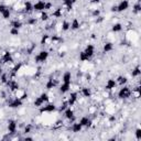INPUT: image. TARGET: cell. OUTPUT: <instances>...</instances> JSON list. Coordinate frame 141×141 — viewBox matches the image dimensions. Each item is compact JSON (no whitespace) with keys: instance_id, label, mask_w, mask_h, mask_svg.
I'll list each match as a JSON object with an SVG mask.
<instances>
[{"instance_id":"6da1fadb","label":"cell","mask_w":141,"mask_h":141,"mask_svg":"<svg viewBox=\"0 0 141 141\" xmlns=\"http://www.w3.org/2000/svg\"><path fill=\"white\" fill-rule=\"evenodd\" d=\"M131 95H132V90L128 86H122L118 92V97L120 99H128V98H130Z\"/></svg>"},{"instance_id":"7a4b0ae2","label":"cell","mask_w":141,"mask_h":141,"mask_svg":"<svg viewBox=\"0 0 141 141\" xmlns=\"http://www.w3.org/2000/svg\"><path fill=\"white\" fill-rule=\"evenodd\" d=\"M49 55H50V53H49V51H46V50L40 51L38 53V55H35V57H34L35 63H44V62L49 59Z\"/></svg>"},{"instance_id":"3957f363","label":"cell","mask_w":141,"mask_h":141,"mask_svg":"<svg viewBox=\"0 0 141 141\" xmlns=\"http://www.w3.org/2000/svg\"><path fill=\"white\" fill-rule=\"evenodd\" d=\"M40 111L41 113H53V111L56 110V106L53 103H48L45 106L40 107Z\"/></svg>"},{"instance_id":"277c9868","label":"cell","mask_w":141,"mask_h":141,"mask_svg":"<svg viewBox=\"0 0 141 141\" xmlns=\"http://www.w3.org/2000/svg\"><path fill=\"white\" fill-rule=\"evenodd\" d=\"M8 106H9V108H20L21 106H23V100L17 97L14 99H12V100L8 104Z\"/></svg>"},{"instance_id":"5b68a950","label":"cell","mask_w":141,"mask_h":141,"mask_svg":"<svg viewBox=\"0 0 141 141\" xmlns=\"http://www.w3.org/2000/svg\"><path fill=\"white\" fill-rule=\"evenodd\" d=\"M33 11H36V12L45 11V1H43V0L36 1L34 5H33Z\"/></svg>"},{"instance_id":"8992f818","label":"cell","mask_w":141,"mask_h":141,"mask_svg":"<svg viewBox=\"0 0 141 141\" xmlns=\"http://www.w3.org/2000/svg\"><path fill=\"white\" fill-rule=\"evenodd\" d=\"M17 128H18V125H17L15 120H8V131H9L10 135H14L17 132Z\"/></svg>"},{"instance_id":"52a82bcc","label":"cell","mask_w":141,"mask_h":141,"mask_svg":"<svg viewBox=\"0 0 141 141\" xmlns=\"http://www.w3.org/2000/svg\"><path fill=\"white\" fill-rule=\"evenodd\" d=\"M130 6V3L128 0H121L118 5H117V12H123V11H126L128 8H129Z\"/></svg>"},{"instance_id":"ba28073f","label":"cell","mask_w":141,"mask_h":141,"mask_svg":"<svg viewBox=\"0 0 141 141\" xmlns=\"http://www.w3.org/2000/svg\"><path fill=\"white\" fill-rule=\"evenodd\" d=\"M81 123V125L83 126V128H89V127H92V119H90L89 117H87V116H84V117H82L80 119V121H78Z\"/></svg>"},{"instance_id":"9c48e42d","label":"cell","mask_w":141,"mask_h":141,"mask_svg":"<svg viewBox=\"0 0 141 141\" xmlns=\"http://www.w3.org/2000/svg\"><path fill=\"white\" fill-rule=\"evenodd\" d=\"M64 116L66 119H68L69 121H74L75 120V116H74V110L72 108L67 107L65 110H64Z\"/></svg>"},{"instance_id":"30bf717a","label":"cell","mask_w":141,"mask_h":141,"mask_svg":"<svg viewBox=\"0 0 141 141\" xmlns=\"http://www.w3.org/2000/svg\"><path fill=\"white\" fill-rule=\"evenodd\" d=\"M7 85L10 88V90H12V92H17V90L20 88L19 83L17 81H14V80H9V81H8V83H7Z\"/></svg>"},{"instance_id":"8fae6325","label":"cell","mask_w":141,"mask_h":141,"mask_svg":"<svg viewBox=\"0 0 141 141\" xmlns=\"http://www.w3.org/2000/svg\"><path fill=\"white\" fill-rule=\"evenodd\" d=\"M1 61L2 63H12L13 62V56L10 52H5L3 55L1 56Z\"/></svg>"},{"instance_id":"7c38bea8","label":"cell","mask_w":141,"mask_h":141,"mask_svg":"<svg viewBox=\"0 0 141 141\" xmlns=\"http://www.w3.org/2000/svg\"><path fill=\"white\" fill-rule=\"evenodd\" d=\"M77 98H78V93H76V92L71 93L69 98H68V100H67V105L68 106H73L74 104L77 101Z\"/></svg>"},{"instance_id":"4fadbf2b","label":"cell","mask_w":141,"mask_h":141,"mask_svg":"<svg viewBox=\"0 0 141 141\" xmlns=\"http://www.w3.org/2000/svg\"><path fill=\"white\" fill-rule=\"evenodd\" d=\"M84 52L86 53L87 55H88L89 57H93L94 54H95V46L93 44H88V45H86V48L84 50Z\"/></svg>"},{"instance_id":"5bb4252c","label":"cell","mask_w":141,"mask_h":141,"mask_svg":"<svg viewBox=\"0 0 141 141\" xmlns=\"http://www.w3.org/2000/svg\"><path fill=\"white\" fill-rule=\"evenodd\" d=\"M116 86H117V83H116L115 80H113V78H110V80H108L106 82V85H105V88L107 90H111L116 88Z\"/></svg>"},{"instance_id":"9a60e30c","label":"cell","mask_w":141,"mask_h":141,"mask_svg":"<svg viewBox=\"0 0 141 141\" xmlns=\"http://www.w3.org/2000/svg\"><path fill=\"white\" fill-rule=\"evenodd\" d=\"M59 89L61 94H66L71 89V83H62V85L60 86Z\"/></svg>"},{"instance_id":"2e32d148","label":"cell","mask_w":141,"mask_h":141,"mask_svg":"<svg viewBox=\"0 0 141 141\" xmlns=\"http://www.w3.org/2000/svg\"><path fill=\"white\" fill-rule=\"evenodd\" d=\"M71 129H72V131L74 134H78V132H81L83 130V126L80 122H74L72 125V127H71Z\"/></svg>"},{"instance_id":"e0dca14e","label":"cell","mask_w":141,"mask_h":141,"mask_svg":"<svg viewBox=\"0 0 141 141\" xmlns=\"http://www.w3.org/2000/svg\"><path fill=\"white\" fill-rule=\"evenodd\" d=\"M80 27H81V23H80V21H78V19L74 18V19L72 20V22H71V30L76 31V30H78V29H80Z\"/></svg>"},{"instance_id":"ac0fdd59","label":"cell","mask_w":141,"mask_h":141,"mask_svg":"<svg viewBox=\"0 0 141 141\" xmlns=\"http://www.w3.org/2000/svg\"><path fill=\"white\" fill-rule=\"evenodd\" d=\"M81 93H82L83 96L86 97V98L92 97V90H90V88H88V87H83L81 89Z\"/></svg>"},{"instance_id":"d6986e66","label":"cell","mask_w":141,"mask_h":141,"mask_svg":"<svg viewBox=\"0 0 141 141\" xmlns=\"http://www.w3.org/2000/svg\"><path fill=\"white\" fill-rule=\"evenodd\" d=\"M114 50V44L111 43V42H107L104 44V46H103V51L104 53H108V52H111Z\"/></svg>"},{"instance_id":"ffe728a7","label":"cell","mask_w":141,"mask_h":141,"mask_svg":"<svg viewBox=\"0 0 141 141\" xmlns=\"http://www.w3.org/2000/svg\"><path fill=\"white\" fill-rule=\"evenodd\" d=\"M116 83H117V85H120V86H123L126 85L128 83V78L126 76H118L117 80H115Z\"/></svg>"},{"instance_id":"44dd1931","label":"cell","mask_w":141,"mask_h":141,"mask_svg":"<svg viewBox=\"0 0 141 141\" xmlns=\"http://www.w3.org/2000/svg\"><path fill=\"white\" fill-rule=\"evenodd\" d=\"M62 82H63V83H71V82H72V74H71V72H65L63 74Z\"/></svg>"},{"instance_id":"7402d4cb","label":"cell","mask_w":141,"mask_h":141,"mask_svg":"<svg viewBox=\"0 0 141 141\" xmlns=\"http://www.w3.org/2000/svg\"><path fill=\"white\" fill-rule=\"evenodd\" d=\"M44 104H45V103L43 101V99L41 98L40 96L36 97V98L34 99V101H33V105H34V107H36V108H40V107H42Z\"/></svg>"},{"instance_id":"603a6c76","label":"cell","mask_w":141,"mask_h":141,"mask_svg":"<svg viewBox=\"0 0 141 141\" xmlns=\"http://www.w3.org/2000/svg\"><path fill=\"white\" fill-rule=\"evenodd\" d=\"M141 75V69H140V66L139 65H137L136 67L132 69V72H131V76L132 77H139Z\"/></svg>"},{"instance_id":"cb8c5ba5","label":"cell","mask_w":141,"mask_h":141,"mask_svg":"<svg viewBox=\"0 0 141 141\" xmlns=\"http://www.w3.org/2000/svg\"><path fill=\"white\" fill-rule=\"evenodd\" d=\"M55 86H56V82L54 80H52V78H50V80L46 82V84H45L46 89H52V88H54Z\"/></svg>"},{"instance_id":"d4e9b609","label":"cell","mask_w":141,"mask_h":141,"mask_svg":"<svg viewBox=\"0 0 141 141\" xmlns=\"http://www.w3.org/2000/svg\"><path fill=\"white\" fill-rule=\"evenodd\" d=\"M75 2H76V0H64V6L67 8V10H71V9H73V6Z\"/></svg>"},{"instance_id":"484cf974","label":"cell","mask_w":141,"mask_h":141,"mask_svg":"<svg viewBox=\"0 0 141 141\" xmlns=\"http://www.w3.org/2000/svg\"><path fill=\"white\" fill-rule=\"evenodd\" d=\"M24 11H26L27 13H30V12L33 11V5L30 1H27L24 3Z\"/></svg>"},{"instance_id":"4316f807","label":"cell","mask_w":141,"mask_h":141,"mask_svg":"<svg viewBox=\"0 0 141 141\" xmlns=\"http://www.w3.org/2000/svg\"><path fill=\"white\" fill-rule=\"evenodd\" d=\"M122 30V24L121 23H115L113 27H111V31L117 33V32H120Z\"/></svg>"},{"instance_id":"83f0119b","label":"cell","mask_w":141,"mask_h":141,"mask_svg":"<svg viewBox=\"0 0 141 141\" xmlns=\"http://www.w3.org/2000/svg\"><path fill=\"white\" fill-rule=\"evenodd\" d=\"M23 26V23L20 21V20H14V21H12L11 22V28H15V29H21Z\"/></svg>"},{"instance_id":"f1b7e54d","label":"cell","mask_w":141,"mask_h":141,"mask_svg":"<svg viewBox=\"0 0 141 141\" xmlns=\"http://www.w3.org/2000/svg\"><path fill=\"white\" fill-rule=\"evenodd\" d=\"M78 57H80V61H82V62H87V61H89L90 59H92V57H89L84 51H82L80 53V56H78Z\"/></svg>"},{"instance_id":"f546056e","label":"cell","mask_w":141,"mask_h":141,"mask_svg":"<svg viewBox=\"0 0 141 141\" xmlns=\"http://www.w3.org/2000/svg\"><path fill=\"white\" fill-rule=\"evenodd\" d=\"M62 14H63V9H62V8H57L52 13V15L54 17V18H61Z\"/></svg>"},{"instance_id":"4dcf8cb0","label":"cell","mask_w":141,"mask_h":141,"mask_svg":"<svg viewBox=\"0 0 141 141\" xmlns=\"http://www.w3.org/2000/svg\"><path fill=\"white\" fill-rule=\"evenodd\" d=\"M51 40V38H50V35L49 34H44L43 36H42V39H41V42H40V44L41 45H45V44H48V42Z\"/></svg>"},{"instance_id":"1f68e13d","label":"cell","mask_w":141,"mask_h":141,"mask_svg":"<svg viewBox=\"0 0 141 141\" xmlns=\"http://www.w3.org/2000/svg\"><path fill=\"white\" fill-rule=\"evenodd\" d=\"M140 11H141V5H140V2L135 3L134 8H132V12H134V13H139Z\"/></svg>"},{"instance_id":"d6a6232c","label":"cell","mask_w":141,"mask_h":141,"mask_svg":"<svg viewBox=\"0 0 141 141\" xmlns=\"http://www.w3.org/2000/svg\"><path fill=\"white\" fill-rule=\"evenodd\" d=\"M69 29H71V22L63 21V23H62V31H68Z\"/></svg>"},{"instance_id":"836d02e7","label":"cell","mask_w":141,"mask_h":141,"mask_svg":"<svg viewBox=\"0 0 141 141\" xmlns=\"http://www.w3.org/2000/svg\"><path fill=\"white\" fill-rule=\"evenodd\" d=\"M1 14H2V18H3V19L8 20V19H9L10 17H11V11H10V9H9V8H8V9H6L5 11L2 12Z\"/></svg>"},{"instance_id":"e575fe53","label":"cell","mask_w":141,"mask_h":141,"mask_svg":"<svg viewBox=\"0 0 141 141\" xmlns=\"http://www.w3.org/2000/svg\"><path fill=\"white\" fill-rule=\"evenodd\" d=\"M0 80H1V82L3 83V84H7L8 81H9L8 74H7V73H2V74H1V76H0Z\"/></svg>"},{"instance_id":"d590c367","label":"cell","mask_w":141,"mask_h":141,"mask_svg":"<svg viewBox=\"0 0 141 141\" xmlns=\"http://www.w3.org/2000/svg\"><path fill=\"white\" fill-rule=\"evenodd\" d=\"M41 20L42 21H48L49 20V13L45 11H42V13H41Z\"/></svg>"},{"instance_id":"8d00e7d4","label":"cell","mask_w":141,"mask_h":141,"mask_svg":"<svg viewBox=\"0 0 141 141\" xmlns=\"http://www.w3.org/2000/svg\"><path fill=\"white\" fill-rule=\"evenodd\" d=\"M34 49H35V44L34 43H31L30 46L27 48V54H31V53L34 51Z\"/></svg>"},{"instance_id":"74e56055","label":"cell","mask_w":141,"mask_h":141,"mask_svg":"<svg viewBox=\"0 0 141 141\" xmlns=\"http://www.w3.org/2000/svg\"><path fill=\"white\" fill-rule=\"evenodd\" d=\"M135 136H136L137 140H141V129H140V128H137V129H136Z\"/></svg>"},{"instance_id":"f35d334b","label":"cell","mask_w":141,"mask_h":141,"mask_svg":"<svg viewBox=\"0 0 141 141\" xmlns=\"http://www.w3.org/2000/svg\"><path fill=\"white\" fill-rule=\"evenodd\" d=\"M19 33H20V31H19V29H15V28H11L10 29V34L11 35H19Z\"/></svg>"},{"instance_id":"ab89813d","label":"cell","mask_w":141,"mask_h":141,"mask_svg":"<svg viewBox=\"0 0 141 141\" xmlns=\"http://www.w3.org/2000/svg\"><path fill=\"white\" fill-rule=\"evenodd\" d=\"M40 97L43 99L44 103H49V99H50V98H49V95H48L46 93H42V94L40 95Z\"/></svg>"},{"instance_id":"60d3db41","label":"cell","mask_w":141,"mask_h":141,"mask_svg":"<svg viewBox=\"0 0 141 141\" xmlns=\"http://www.w3.org/2000/svg\"><path fill=\"white\" fill-rule=\"evenodd\" d=\"M92 15L94 17V18H97V17L100 15V10H99V9H95V10H93Z\"/></svg>"},{"instance_id":"b9f144b4","label":"cell","mask_w":141,"mask_h":141,"mask_svg":"<svg viewBox=\"0 0 141 141\" xmlns=\"http://www.w3.org/2000/svg\"><path fill=\"white\" fill-rule=\"evenodd\" d=\"M67 107H68V105H67V101H64V103L61 105V107L59 108V110H60V111H64L66 108H67Z\"/></svg>"},{"instance_id":"7bdbcfd3","label":"cell","mask_w":141,"mask_h":141,"mask_svg":"<svg viewBox=\"0 0 141 141\" xmlns=\"http://www.w3.org/2000/svg\"><path fill=\"white\" fill-rule=\"evenodd\" d=\"M32 130V126L31 125H27L26 128H24V134H30Z\"/></svg>"},{"instance_id":"ee69618b","label":"cell","mask_w":141,"mask_h":141,"mask_svg":"<svg viewBox=\"0 0 141 141\" xmlns=\"http://www.w3.org/2000/svg\"><path fill=\"white\" fill-rule=\"evenodd\" d=\"M20 68H21V64H17L13 67V69H12V72H13V74H15V73H18V71Z\"/></svg>"},{"instance_id":"f6af8a7d","label":"cell","mask_w":141,"mask_h":141,"mask_svg":"<svg viewBox=\"0 0 141 141\" xmlns=\"http://www.w3.org/2000/svg\"><path fill=\"white\" fill-rule=\"evenodd\" d=\"M52 2H50V1H45V10H50L52 8Z\"/></svg>"},{"instance_id":"bcb514c9","label":"cell","mask_w":141,"mask_h":141,"mask_svg":"<svg viewBox=\"0 0 141 141\" xmlns=\"http://www.w3.org/2000/svg\"><path fill=\"white\" fill-rule=\"evenodd\" d=\"M61 126H63V121H62V120H57L56 123H55V126H54V128H59Z\"/></svg>"},{"instance_id":"7dc6e473","label":"cell","mask_w":141,"mask_h":141,"mask_svg":"<svg viewBox=\"0 0 141 141\" xmlns=\"http://www.w3.org/2000/svg\"><path fill=\"white\" fill-rule=\"evenodd\" d=\"M6 9H8V7L6 5H0V13H2Z\"/></svg>"},{"instance_id":"c3c4849f","label":"cell","mask_w":141,"mask_h":141,"mask_svg":"<svg viewBox=\"0 0 141 141\" xmlns=\"http://www.w3.org/2000/svg\"><path fill=\"white\" fill-rule=\"evenodd\" d=\"M28 24H35L36 23V19H29L27 21Z\"/></svg>"},{"instance_id":"681fc988","label":"cell","mask_w":141,"mask_h":141,"mask_svg":"<svg viewBox=\"0 0 141 141\" xmlns=\"http://www.w3.org/2000/svg\"><path fill=\"white\" fill-rule=\"evenodd\" d=\"M103 21H104V18H103V17H100V15H99V17H97L96 23H100V22H103Z\"/></svg>"},{"instance_id":"f907efd6","label":"cell","mask_w":141,"mask_h":141,"mask_svg":"<svg viewBox=\"0 0 141 141\" xmlns=\"http://www.w3.org/2000/svg\"><path fill=\"white\" fill-rule=\"evenodd\" d=\"M111 11H113V12H117V6H113V7H111Z\"/></svg>"},{"instance_id":"816d5d0a","label":"cell","mask_w":141,"mask_h":141,"mask_svg":"<svg viewBox=\"0 0 141 141\" xmlns=\"http://www.w3.org/2000/svg\"><path fill=\"white\" fill-rule=\"evenodd\" d=\"M100 1H103V0H92V3H98Z\"/></svg>"},{"instance_id":"f5cc1de1","label":"cell","mask_w":141,"mask_h":141,"mask_svg":"<svg viewBox=\"0 0 141 141\" xmlns=\"http://www.w3.org/2000/svg\"><path fill=\"white\" fill-rule=\"evenodd\" d=\"M24 140H33V138H32V137H26Z\"/></svg>"},{"instance_id":"db71d44e","label":"cell","mask_w":141,"mask_h":141,"mask_svg":"<svg viewBox=\"0 0 141 141\" xmlns=\"http://www.w3.org/2000/svg\"><path fill=\"white\" fill-rule=\"evenodd\" d=\"M3 73V71H2V67H1V66H0V76H1V74Z\"/></svg>"}]
</instances>
